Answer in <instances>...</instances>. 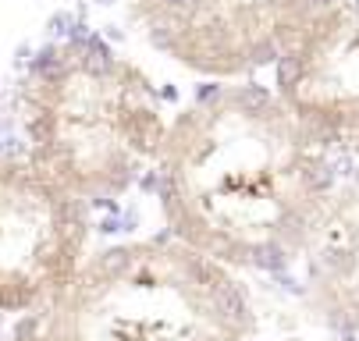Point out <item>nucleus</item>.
Instances as JSON below:
<instances>
[{
  "label": "nucleus",
  "instance_id": "1",
  "mask_svg": "<svg viewBox=\"0 0 359 341\" xmlns=\"http://www.w3.org/2000/svg\"><path fill=\"white\" fill-rule=\"evenodd\" d=\"M157 185L171 238L228 270L299 260L335 189L327 149L256 85L217 89L171 117Z\"/></svg>",
  "mask_w": 359,
  "mask_h": 341
},
{
  "label": "nucleus",
  "instance_id": "2",
  "mask_svg": "<svg viewBox=\"0 0 359 341\" xmlns=\"http://www.w3.org/2000/svg\"><path fill=\"white\" fill-rule=\"evenodd\" d=\"M28 160L61 189L117 199L157 164L167 114L149 75L97 40L50 50L25 82Z\"/></svg>",
  "mask_w": 359,
  "mask_h": 341
},
{
  "label": "nucleus",
  "instance_id": "3",
  "mask_svg": "<svg viewBox=\"0 0 359 341\" xmlns=\"http://www.w3.org/2000/svg\"><path fill=\"white\" fill-rule=\"evenodd\" d=\"M235 270L178 238L110 245L78 263L22 341H253Z\"/></svg>",
  "mask_w": 359,
  "mask_h": 341
},
{
  "label": "nucleus",
  "instance_id": "4",
  "mask_svg": "<svg viewBox=\"0 0 359 341\" xmlns=\"http://www.w3.org/2000/svg\"><path fill=\"white\" fill-rule=\"evenodd\" d=\"M338 0H128L146 43L196 75L238 78L271 60Z\"/></svg>",
  "mask_w": 359,
  "mask_h": 341
},
{
  "label": "nucleus",
  "instance_id": "5",
  "mask_svg": "<svg viewBox=\"0 0 359 341\" xmlns=\"http://www.w3.org/2000/svg\"><path fill=\"white\" fill-rule=\"evenodd\" d=\"M89 245V206L28 157L0 153V313H40Z\"/></svg>",
  "mask_w": 359,
  "mask_h": 341
},
{
  "label": "nucleus",
  "instance_id": "6",
  "mask_svg": "<svg viewBox=\"0 0 359 341\" xmlns=\"http://www.w3.org/2000/svg\"><path fill=\"white\" fill-rule=\"evenodd\" d=\"M278 97L324 149L359 157V0H338L278 60Z\"/></svg>",
  "mask_w": 359,
  "mask_h": 341
},
{
  "label": "nucleus",
  "instance_id": "7",
  "mask_svg": "<svg viewBox=\"0 0 359 341\" xmlns=\"http://www.w3.org/2000/svg\"><path fill=\"white\" fill-rule=\"evenodd\" d=\"M306 302L345 334H359V171L335 185L303 245Z\"/></svg>",
  "mask_w": 359,
  "mask_h": 341
},
{
  "label": "nucleus",
  "instance_id": "8",
  "mask_svg": "<svg viewBox=\"0 0 359 341\" xmlns=\"http://www.w3.org/2000/svg\"><path fill=\"white\" fill-rule=\"evenodd\" d=\"M15 341H22V338H15Z\"/></svg>",
  "mask_w": 359,
  "mask_h": 341
}]
</instances>
